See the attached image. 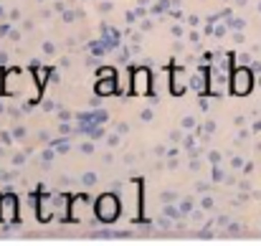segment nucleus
<instances>
[{
    "label": "nucleus",
    "instance_id": "0eeeda50",
    "mask_svg": "<svg viewBox=\"0 0 261 246\" xmlns=\"http://www.w3.org/2000/svg\"><path fill=\"white\" fill-rule=\"evenodd\" d=\"M117 74H114V69L112 66H104V69H99V79H114Z\"/></svg>",
    "mask_w": 261,
    "mask_h": 246
},
{
    "label": "nucleus",
    "instance_id": "39448f33",
    "mask_svg": "<svg viewBox=\"0 0 261 246\" xmlns=\"http://www.w3.org/2000/svg\"><path fill=\"white\" fill-rule=\"evenodd\" d=\"M114 79H117V77H114ZM114 79H99L96 86H94L96 94H99V96H109V94H114V91H117V82H114Z\"/></svg>",
    "mask_w": 261,
    "mask_h": 246
},
{
    "label": "nucleus",
    "instance_id": "423d86ee",
    "mask_svg": "<svg viewBox=\"0 0 261 246\" xmlns=\"http://www.w3.org/2000/svg\"><path fill=\"white\" fill-rule=\"evenodd\" d=\"M182 82H188V71L177 69L173 74V94H182Z\"/></svg>",
    "mask_w": 261,
    "mask_h": 246
},
{
    "label": "nucleus",
    "instance_id": "20e7f679",
    "mask_svg": "<svg viewBox=\"0 0 261 246\" xmlns=\"http://www.w3.org/2000/svg\"><path fill=\"white\" fill-rule=\"evenodd\" d=\"M15 198L13 195H5V198H0V218L3 221H10V218H15Z\"/></svg>",
    "mask_w": 261,
    "mask_h": 246
},
{
    "label": "nucleus",
    "instance_id": "f257e3e1",
    "mask_svg": "<svg viewBox=\"0 0 261 246\" xmlns=\"http://www.w3.org/2000/svg\"><path fill=\"white\" fill-rule=\"evenodd\" d=\"M94 213H96V218H99V221H104V224H112V221L119 216V201H117V195H112V193H104V195L96 201V208H94Z\"/></svg>",
    "mask_w": 261,
    "mask_h": 246
},
{
    "label": "nucleus",
    "instance_id": "f03ea898",
    "mask_svg": "<svg viewBox=\"0 0 261 246\" xmlns=\"http://www.w3.org/2000/svg\"><path fill=\"white\" fill-rule=\"evenodd\" d=\"M231 86H233L236 94H249V91H251V71L236 69V74H233V79H231Z\"/></svg>",
    "mask_w": 261,
    "mask_h": 246
},
{
    "label": "nucleus",
    "instance_id": "7ed1b4c3",
    "mask_svg": "<svg viewBox=\"0 0 261 246\" xmlns=\"http://www.w3.org/2000/svg\"><path fill=\"white\" fill-rule=\"evenodd\" d=\"M132 91L135 94H147L150 91V74L145 69L135 71V79H132Z\"/></svg>",
    "mask_w": 261,
    "mask_h": 246
}]
</instances>
